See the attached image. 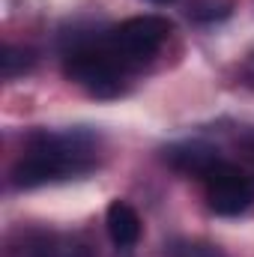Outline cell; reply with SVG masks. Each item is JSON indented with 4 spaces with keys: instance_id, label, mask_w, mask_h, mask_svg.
<instances>
[{
    "instance_id": "obj_8",
    "label": "cell",
    "mask_w": 254,
    "mask_h": 257,
    "mask_svg": "<svg viewBox=\"0 0 254 257\" xmlns=\"http://www.w3.org/2000/svg\"><path fill=\"white\" fill-rule=\"evenodd\" d=\"M36 66V51L33 48H24V45H3V54H0V72L6 81L30 72Z\"/></svg>"
},
{
    "instance_id": "obj_5",
    "label": "cell",
    "mask_w": 254,
    "mask_h": 257,
    "mask_svg": "<svg viewBox=\"0 0 254 257\" xmlns=\"http://www.w3.org/2000/svg\"><path fill=\"white\" fill-rule=\"evenodd\" d=\"M218 150H212L209 144H200V141H186V144H174L165 150V162L183 174H191V177H203L215 162H218Z\"/></svg>"
},
{
    "instance_id": "obj_3",
    "label": "cell",
    "mask_w": 254,
    "mask_h": 257,
    "mask_svg": "<svg viewBox=\"0 0 254 257\" xmlns=\"http://www.w3.org/2000/svg\"><path fill=\"white\" fill-rule=\"evenodd\" d=\"M171 36V21L162 15H138L126 18L123 24L105 30V39L111 45V51L123 60L126 69H138L147 60H153L162 45Z\"/></svg>"
},
{
    "instance_id": "obj_2",
    "label": "cell",
    "mask_w": 254,
    "mask_h": 257,
    "mask_svg": "<svg viewBox=\"0 0 254 257\" xmlns=\"http://www.w3.org/2000/svg\"><path fill=\"white\" fill-rule=\"evenodd\" d=\"M63 72L69 81L84 87L96 99H114L123 90V81L132 69L111 51L105 33H81L72 36L63 48Z\"/></svg>"
},
{
    "instance_id": "obj_10",
    "label": "cell",
    "mask_w": 254,
    "mask_h": 257,
    "mask_svg": "<svg viewBox=\"0 0 254 257\" xmlns=\"http://www.w3.org/2000/svg\"><path fill=\"white\" fill-rule=\"evenodd\" d=\"M174 257H224L221 248L206 245V242H183L174 248Z\"/></svg>"
},
{
    "instance_id": "obj_9",
    "label": "cell",
    "mask_w": 254,
    "mask_h": 257,
    "mask_svg": "<svg viewBox=\"0 0 254 257\" xmlns=\"http://www.w3.org/2000/svg\"><path fill=\"white\" fill-rule=\"evenodd\" d=\"M233 12V0H191L189 3V15L200 24L209 21H221Z\"/></svg>"
},
{
    "instance_id": "obj_14",
    "label": "cell",
    "mask_w": 254,
    "mask_h": 257,
    "mask_svg": "<svg viewBox=\"0 0 254 257\" xmlns=\"http://www.w3.org/2000/svg\"><path fill=\"white\" fill-rule=\"evenodd\" d=\"M150 3H171V0H150Z\"/></svg>"
},
{
    "instance_id": "obj_6",
    "label": "cell",
    "mask_w": 254,
    "mask_h": 257,
    "mask_svg": "<svg viewBox=\"0 0 254 257\" xmlns=\"http://www.w3.org/2000/svg\"><path fill=\"white\" fill-rule=\"evenodd\" d=\"M105 227L108 236L117 248H132L141 239V215L135 212V206H129L126 200H114L105 212Z\"/></svg>"
},
{
    "instance_id": "obj_4",
    "label": "cell",
    "mask_w": 254,
    "mask_h": 257,
    "mask_svg": "<svg viewBox=\"0 0 254 257\" xmlns=\"http://www.w3.org/2000/svg\"><path fill=\"white\" fill-rule=\"evenodd\" d=\"M203 194L215 215H239L254 203V177L233 162L218 159L203 177Z\"/></svg>"
},
{
    "instance_id": "obj_12",
    "label": "cell",
    "mask_w": 254,
    "mask_h": 257,
    "mask_svg": "<svg viewBox=\"0 0 254 257\" xmlns=\"http://www.w3.org/2000/svg\"><path fill=\"white\" fill-rule=\"evenodd\" d=\"M239 144H242V150H245V153H248V156L254 159V132H248V135H245Z\"/></svg>"
},
{
    "instance_id": "obj_13",
    "label": "cell",
    "mask_w": 254,
    "mask_h": 257,
    "mask_svg": "<svg viewBox=\"0 0 254 257\" xmlns=\"http://www.w3.org/2000/svg\"><path fill=\"white\" fill-rule=\"evenodd\" d=\"M245 78L254 84V51L248 54V60H245Z\"/></svg>"
},
{
    "instance_id": "obj_11",
    "label": "cell",
    "mask_w": 254,
    "mask_h": 257,
    "mask_svg": "<svg viewBox=\"0 0 254 257\" xmlns=\"http://www.w3.org/2000/svg\"><path fill=\"white\" fill-rule=\"evenodd\" d=\"M66 257H90L87 245H66Z\"/></svg>"
},
{
    "instance_id": "obj_7",
    "label": "cell",
    "mask_w": 254,
    "mask_h": 257,
    "mask_svg": "<svg viewBox=\"0 0 254 257\" xmlns=\"http://www.w3.org/2000/svg\"><path fill=\"white\" fill-rule=\"evenodd\" d=\"M12 257H66V245H60L57 236H51V233L30 230V233H24L21 248H15Z\"/></svg>"
},
{
    "instance_id": "obj_1",
    "label": "cell",
    "mask_w": 254,
    "mask_h": 257,
    "mask_svg": "<svg viewBox=\"0 0 254 257\" xmlns=\"http://www.w3.org/2000/svg\"><path fill=\"white\" fill-rule=\"evenodd\" d=\"M99 162V135L90 128H63V132H30L18 162L12 165L15 189H39L93 171Z\"/></svg>"
}]
</instances>
